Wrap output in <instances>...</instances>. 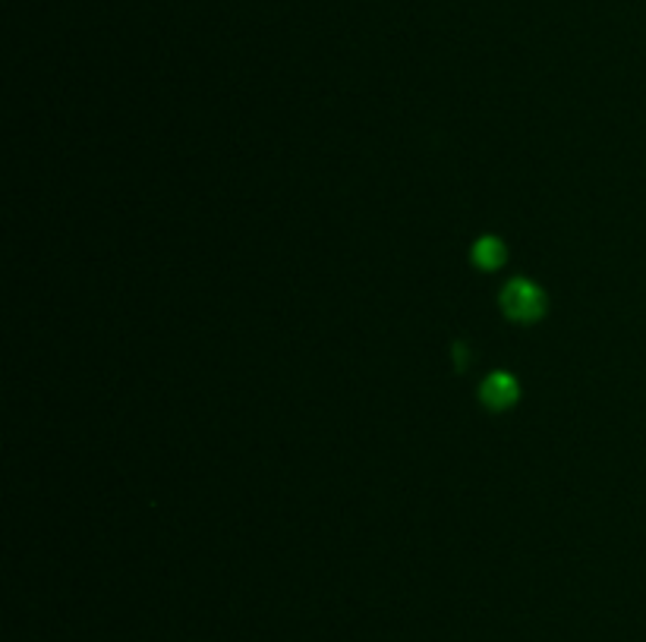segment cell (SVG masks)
Segmentation results:
<instances>
[{
  "instance_id": "3957f363",
  "label": "cell",
  "mask_w": 646,
  "mask_h": 642,
  "mask_svg": "<svg viewBox=\"0 0 646 642\" xmlns=\"http://www.w3.org/2000/svg\"><path fill=\"white\" fill-rule=\"evenodd\" d=\"M504 259H508V249H504V243H501L499 236H480V240L473 243V265L480 271L501 269Z\"/></svg>"
},
{
  "instance_id": "6da1fadb",
  "label": "cell",
  "mask_w": 646,
  "mask_h": 642,
  "mask_svg": "<svg viewBox=\"0 0 646 642\" xmlns=\"http://www.w3.org/2000/svg\"><path fill=\"white\" fill-rule=\"evenodd\" d=\"M501 312L518 322V325H533L545 315V293L533 284V281H523L514 277L504 291H501Z\"/></svg>"
},
{
  "instance_id": "7a4b0ae2",
  "label": "cell",
  "mask_w": 646,
  "mask_h": 642,
  "mask_svg": "<svg viewBox=\"0 0 646 642\" xmlns=\"http://www.w3.org/2000/svg\"><path fill=\"white\" fill-rule=\"evenodd\" d=\"M521 397V385L511 378L508 372H492L486 381L480 385V400L489 407V410H511Z\"/></svg>"
}]
</instances>
